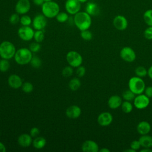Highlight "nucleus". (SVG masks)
Returning a JSON list of instances; mask_svg holds the SVG:
<instances>
[{
	"label": "nucleus",
	"instance_id": "nucleus-1",
	"mask_svg": "<svg viewBox=\"0 0 152 152\" xmlns=\"http://www.w3.org/2000/svg\"><path fill=\"white\" fill-rule=\"evenodd\" d=\"M74 22L80 31L87 30L91 25V15L86 11H79L74 15Z\"/></svg>",
	"mask_w": 152,
	"mask_h": 152
},
{
	"label": "nucleus",
	"instance_id": "nucleus-2",
	"mask_svg": "<svg viewBox=\"0 0 152 152\" xmlns=\"http://www.w3.org/2000/svg\"><path fill=\"white\" fill-rule=\"evenodd\" d=\"M59 10L60 8L58 4L52 1L45 2L42 5V14L46 18H52L56 17L59 12Z\"/></svg>",
	"mask_w": 152,
	"mask_h": 152
},
{
	"label": "nucleus",
	"instance_id": "nucleus-3",
	"mask_svg": "<svg viewBox=\"0 0 152 152\" xmlns=\"http://www.w3.org/2000/svg\"><path fill=\"white\" fill-rule=\"evenodd\" d=\"M32 57V52L26 48H22L16 50L14 56L15 61L21 65L30 63Z\"/></svg>",
	"mask_w": 152,
	"mask_h": 152
},
{
	"label": "nucleus",
	"instance_id": "nucleus-4",
	"mask_svg": "<svg viewBox=\"0 0 152 152\" xmlns=\"http://www.w3.org/2000/svg\"><path fill=\"white\" fill-rule=\"evenodd\" d=\"M15 52V47L11 42L4 41L0 44V56L2 59H10L14 56Z\"/></svg>",
	"mask_w": 152,
	"mask_h": 152
},
{
	"label": "nucleus",
	"instance_id": "nucleus-5",
	"mask_svg": "<svg viewBox=\"0 0 152 152\" xmlns=\"http://www.w3.org/2000/svg\"><path fill=\"white\" fill-rule=\"evenodd\" d=\"M129 89L134 94L138 95L142 94L145 90V84L142 78L139 77H132L128 81Z\"/></svg>",
	"mask_w": 152,
	"mask_h": 152
},
{
	"label": "nucleus",
	"instance_id": "nucleus-6",
	"mask_svg": "<svg viewBox=\"0 0 152 152\" xmlns=\"http://www.w3.org/2000/svg\"><path fill=\"white\" fill-rule=\"evenodd\" d=\"M66 59L68 64L74 68H77L82 64L83 57L77 51L71 50L66 55Z\"/></svg>",
	"mask_w": 152,
	"mask_h": 152
},
{
	"label": "nucleus",
	"instance_id": "nucleus-7",
	"mask_svg": "<svg viewBox=\"0 0 152 152\" xmlns=\"http://www.w3.org/2000/svg\"><path fill=\"white\" fill-rule=\"evenodd\" d=\"M34 31L30 26H24L20 27L18 30V35L21 39L24 41H30L34 36Z\"/></svg>",
	"mask_w": 152,
	"mask_h": 152
},
{
	"label": "nucleus",
	"instance_id": "nucleus-8",
	"mask_svg": "<svg viewBox=\"0 0 152 152\" xmlns=\"http://www.w3.org/2000/svg\"><path fill=\"white\" fill-rule=\"evenodd\" d=\"M120 56L124 61L128 62H132L136 58L135 51L129 46H125L122 48L120 51Z\"/></svg>",
	"mask_w": 152,
	"mask_h": 152
},
{
	"label": "nucleus",
	"instance_id": "nucleus-9",
	"mask_svg": "<svg viewBox=\"0 0 152 152\" xmlns=\"http://www.w3.org/2000/svg\"><path fill=\"white\" fill-rule=\"evenodd\" d=\"M150 103V98L145 94H140L135 96L134 99V105L138 109L146 108Z\"/></svg>",
	"mask_w": 152,
	"mask_h": 152
},
{
	"label": "nucleus",
	"instance_id": "nucleus-10",
	"mask_svg": "<svg viewBox=\"0 0 152 152\" xmlns=\"http://www.w3.org/2000/svg\"><path fill=\"white\" fill-rule=\"evenodd\" d=\"M65 7L68 14L75 15L80 10L81 2L78 0H66L65 3Z\"/></svg>",
	"mask_w": 152,
	"mask_h": 152
},
{
	"label": "nucleus",
	"instance_id": "nucleus-11",
	"mask_svg": "<svg viewBox=\"0 0 152 152\" xmlns=\"http://www.w3.org/2000/svg\"><path fill=\"white\" fill-rule=\"evenodd\" d=\"M31 8V4L29 0H18L15 5V10L18 14H26Z\"/></svg>",
	"mask_w": 152,
	"mask_h": 152
},
{
	"label": "nucleus",
	"instance_id": "nucleus-12",
	"mask_svg": "<svg viewBox=\"0 0 152 152\" xmlns=\"http://www.w3.org/2000/svg\"><path fill=\"white\" fill-rule=\"evenodd\" d=\"M32 24L36 30H43L47 24L46 17L43 14H37L34 17L32 21Z\"/></svg>",
	"mask_w": 152,
	"mask_h": 152
},
{
	"label": "nucleus",
	"instance_id": "nucleus-13",
	"mask_svg": "<svg viewBox=\"0 0 152 152\" xmlns=\"http://www.w3.org/2000/svg\"><path fill=\"white\" fill-rule=\"evenodd\" d=\"M113 24L117 30L122 31L127 28L128 22L125 17L122 15H118L113 18Z\"/></svg>",
	"mask_w": 152,
	"mask_h": 152
},
{
	"label": "nucleus",
	"instance_id": "nucleus-14",
	"mask_svg": "<svg viewBox=\"0 0 152 152\" xmlns=\"http://www.w3.org/2000/svg\"><path fill=\"white\" fill-rule=\"evenodd\" d=\"M112 121L113 116L112 114L108 112H102L97 117V122L102 126L109 125L112 123Z\"/></svg>",
	"mask_w": 152,
	"mask_h": 152
},
{
	"label": "nucleus",
	"instance_id": "nucleus-15",
	"mask_svg": "<svg viewBox=\"0 0 152 152\" xmlns=\"http://www.w3.org/2000/svg\"><path fill=\"white\" fill-rule=\"evenodd\" d=\"M81 149L84 152H97L99 151L98 144L93 140L85 141L82 144Z\"/></svg>",
	"mask_w": 152,
	"mask_h": 152
},
{
	"label": "nucleus",
	"instance_id": "nucleus-16",
	"mask_svg": "<svg viewBox=\"0 0 152 152\" xmlns=\"http://www.w3.org/2000/svg\"><path fill=\"white\" fill-rule=\"evenodd\" d=\"M81 108L77 105H71L66 110V115L70 119H77L81 115Z\"/></svg>",
	"mask_w": 152,
	"mask_h": 152
},
{
	"label": "nucleus",
	"instance_id": "nucleus-17",
	"mask_svg": "<svg viewBox=\"0 0 152 152\" xmlns=\"http://www.w3.org/2000/svg\"><path fill=\"white\" fill-rule=\"evenodd\" d=\"M8 83L10 87L14 89L20 88L23 85L22 79L17 74H12L10 75L8 79Z\"/></svg>",
	"mask_w": 152,
	"mask_h": 152
},
{
	"label": "nucleus",
	"instance_id": "nucleus-18",
	"mask_svg": "<svg viewBox=\"0 0 152 152\" xmlns=\"http://www.w3.org/2000/svg\"><path fill=\"white\" fill-rule=\"evenodd\" d=\"M17 141L20 146L28 147L32 144V137L28 134H22L18 137Z\"/></svg>",
	"mask_w": 152,
	"mask_h": 152
},
{
	"label": "nucleus",
	"instance_id": "nucleus-19",
	"mask_svg": "<svg viewBox=\"0 0 152 152\" xmlns=\"http://www.w3.org/2000/svg\"><path fill=\"white\" fill-rule=\"evenodd\" d=\"M122 103L121 97L118 95H113L110 96L107 102L109 107L112 109H116L120 107Z\"/></svg>",
	"mask_w": 152,
	"mask_h": 152
},
{
	"label": "nucleus",
	"instance_id": "nucleus-20",
	"mask_svg": "<svg viewBox=\"0 0 152 152\" xmlns=\"http://www.w3.org/2000/svg\"><path fill=\"white\" fill-rule=\"evenodd\" d=\"M137 130L141 135L148 134L151 130V125L147 121H141L137 125Z\"/></svg>",
	"mask_w": 152,
	"mask_h": 152
},
{
	"label": "nucleus",
	"instance_id": "nucleus-21",
	"mask_svg": "<svg viewBox=\"0 0 152 152\" xmlns=\"http://www.w3.org/2000/svg\"><path fill=\"white\" fill-rule=\"evenodd\" d=\"M86 12L90 15H97L100 12V8L97 4L94 2H88L86 7Z\"/></svg>",
	"mask_w": 152,
	"mask_h": 152
},
{
	"label": "nucleus",
	"instance_id": "nucleus-22",
	"mask_svg": "<svg viewBox=\"0 0 152 152\" xmlns=\"http://www.w3.org/2000/svg\"><path fill=\"white\" fill-rule=\"evenodd\" d=\"M139 141L143 148L152 147V137L148 135H142L139 138Z\"/></svg>",
	"mask_w": 152,
	"mask_h": 152
},
{
	"label": "nucleus",
	"instance_id": "nucleus-23",
	"mask_svg": "<svg viewBox=\"0 0 152 152\" xmlns=\"http://www.w3.org/2000/svg\"><path fill=\"white\" fill-rule=\"evenodd\" d=\"M46 144V139L43 137H36L32 142L33 146L36 149L43 148Z\"/></svg>",
	"mask_w": 152,
	"mask_h": 152
},
{
	"label": "nucleus",
	"instance_id": "nucleus-24",
	"mask_svg": "<svg viewBox=\"0 0 152 152\" xmlns=\"http://www.w3.org/2000/svg\"><path fill=\"white\" fill-rule=\"evenodd\" d=\"M68 86L72 91H77L81 86L80 80L77 78H73L69 81Z\"/></svg>",
	"mask_w": 152,
	"mask_h": 152
},
{
	"label": "nucleus",
	"instance_id": "nucleus-25",
	"mask_svg": "<svg viewBox=\"0 0 152 152\" xmlns=\"http://www.w3.org/2000/svg\"><path fill=\"white\" fill-rule=\"evenodd\" d=\"M143 18L145 23L148 26H152V9L147 10L144 12Z\"/></svg>",
	"mask_w": 152,
	"mask_h": 152
},
{
	"label": "nucleus",
	"instance_id": "nucleus-26",
	"mask_svg": "<svg viewBox=\"0 0 152 152\" xmlns=\"http://www.w3.org/2000/svg\"><path fill=\"white\" fill-rule=\"evenodd\" d=\"M135 94H134L131 90H126L122 93V97L126 101L131 102L134 100L135 97Z\"/></svg>",
	"mask_w": 152,
	"mask_h": 152
},
{
	"label": "nucleus",
	"instance_id": "nucleus-27",
	"mask_svg": "<svg viewBox=\"0 0 152 152\" xmlns=\"http://www.w3.org/2000/svg\"><path fill=\"white\" fill-rule=\"evenodd\" d=\"M121 106L122 110L125 113H129L131 112L133 109V106L129 101L125 100L124 102L122 103Z\"/></svg>",
	"mask_w": 152,
	"mask_h": 152
},
{
	"label": "nucleus",
	"instance_id": "nucleus-28",
	"mask_svg": "<svg viewBox=\"0 0 152 152\" xmlns=\"http://www.w3.org/2000/svg\"><path fill=\"white\" fill-rule=\"evenodd\" d=\"M135 73L137 77L142 78L148 75V70H147V69L142 66H139L136 68Z\"/></svg>",
	"mask_w": 152,
	"mask_h": 152
},
{
	"label": "nucleus",
	"instance_id": "nucleus-29",
	"mask_svg": "<svg viewBox=\"0 0 152 152\" xmlns=\"http://www.w3.org/2000/svg\"><path fill=\"white\" fill-rule=\"evenodd\" d=\"M33 38L36 42H42L45 39V33L43 30H38L34 31Z\"/></svg>",
	"mask_w": 152,
	"mask_h": 152
},
{
	"label": "nucleus",
	"instance_id": "nucleus-30",
	"mask_svg": "<svg viewBox=\"0 0 152 152\" xmlns=\"http://www.w3.org/2000/svg\"><path fill=\"white\" fill-rule=\"evenodd\" d=\"M10 67V64L8 59H2L0 60V71L5 72L7 71Z\"/></svg>",
	"mask_w": 152,
	"mask_h": 152
},
{
	"label": "nucleus",
	"instance_id": "nucleus-31",
	"mask_svg": "<svg viewBox=\"0 0 152 152\" xmlns=\"http://www.w3.org/2000/svg\"><path fill=\"white\" fill-rule=\"evenodd\" d=\"M20 22L22 26H29L31 24L32 20L30 16L24 14L21 16V17H20Z\"/></svg>",
	"mask_w": 152,
	"mask_h": 152
},
{
	"label": "nucleus",
	"instance_id": "nucleus-32",
	"mask_svg": "<svg viewBox=\"0 0 152 152\" xmlns=\"http://www.w3.org/2000/svg\"><path fill=\"white\" fill-rule=\"evenodd\" d=\"M31 66L34 68H39L42 66V60L37 56H34L32 57L31 61L30 62Z\"/></svg>",
	"mask_w": 152,
	"mask_h": 152
},
{
	"label": "nucleus",
	"instance_id": "nucleus-33",
	"mask_svg": "<svg viewBox=\"0 0 152 152\" xmlns=\"http://www.w3.org/2000/svg\"><path fill=\"white\" fill-rule=\"evenodd\" d=\"M56 19L59 23H65L68 20V14L65 12H59L56 16Z\"/></svg>",
	"mask_w": 152,
	"mask_h": 152
},
{
	"label": "nucleus",
	"instance_id": "nucleus-34",
	"mask_svg": "<svg viewBox=\"0 0 152 152\" xmlns=\"http://www.w3.org/2000/svg\"><path fill=\"white\" fill-rule=\"evenodd\" d=\"M80 36L81 38L85 40H90L93 38V34L88 29L81 31Z\"/></svg>",
	"mask_w": 152,
	"mask_h": 152
},
{
	"label": "nucleus",
	"instance_id": "nucleus-35",
	"mask_svg": "<svg viewBox=\"0 0 152 152\" xmlns=\"http://www.w3.org/2000/svg\"><path fill=\"white\" fill-rule=\"evenodd\" d=\"M22 90L26 93H30L33 90V86L30 82H25L23 83L21 86Z\"/></svg>",
	"mask_w": 152,
	"mask_h": 152
},
{
	"label": "nucleus",
	"instance_id": "nucleus-36",
	"mask_svg": "<svg viewBox=\"0 0 152 152\" xmlns=\"http://www.w3.org/2000/svg\"><path fill=\"white\" fill-rule=\"evenodd\" d=\"M73 74V68L71 66H66L62 71V74L65 77H71Z\"/></svg>",
	"mask_w": 152,
	"mask_h": 152
},
{
	"label": "nucleus",
	"instance_id": "nucleus-37",
	"mask_svg": "<svg viewBox=\"0 0 152 152\" xmlns=\"http://www.w3.org/2000/svg\"><path fill=\"white\" fill-rule=\"evenodd\" d=\"M41 48V46L38 42H33L29 45V49L33 52L36 53L40 50Z\"/></svg>",
	"mask_w": 152,
	"mask_h": 152
},
{
	"label": "nucleus",
	"instance_id": "nucleus-38",
	"mask_svg": "<svg viewBox=\"0 0 152 152\" xmlns=\"http://www.w3.org/2000/svg\"><path fill=\"white\" fill-rule=\"evenodd\" d=\"M20 18L19 17L18 14V13H14V14H12L10 16L9 21H10V23L11 24L14 25V24H17L20 21Z\"/></svg>",
	"mask_w": 152,
	"mask_h": 152
},
{
	"label": "nucleus",
	"instance_id": "nucleus-39",
	"mask_svg": "<svg viewBox=\"0 0 152 152\" xmlns=\"http://www.w3.org/2000/svg\"><path fill=\"white\" fill-rule=\"evenodd\" d=\"M144 36L148 40H152V26H148L144 31Z\"/></svg>",
	"mask_w": 152,
	"mask_h": 152
},
{
	"label": "nucleus",
	"instance_id": "nucleus-40",
	"mask_svg": "<svg viewBox=\"0 0 152 152\" xmlns=\"http://www.w3.org/2000/svg\"><path fill=\"white\" fill-rule=\"evenodd\" d=\"M141 144L139 141V140H134L133 141H132L130 144V148H132L133 150L137 151L138 150H139L141 148Z\"/></svg>",
	"mask_w": 152,
	"mask_h": 152
},
{
	"label": "nucleus",
	"instance_id": "nucleus-41",
	"mask_svg": "<svg viewBox=\"0 0 152 152\" xmlns=\"http://www.w3.org/2000/svg\"><path fill=\"white\" fill-rule=\"evenodd\" d=\"M86 71L85 67L83 66L80 65L78 67H77V71H76V74L78 77H82L85 75Z\"/></svg>",
	"mask_w": 152,
	"mask_h": 152
},
{
	"label": "nucleus",
	"instance_id": "nucleus-42",
	"mask_svg": "<svg viewBox=\"0 0 152 152\" xmlns=\"http://www.w3.org/2000/svg\"><path fill=\"white\" fill-rule=\"evenodd\" d=\"M40 134V130L37 127H33L30 131V135L34 138L37 137Z\"/></svg>",
	"mask_w": 152,
	"mask_h": 152
},
{
	"label": "nucleus",
	"instance_id": "nucleus-43",
	"mask_svg": "<svg viewBox=\"0 0 152 152\" xmlns=\"http://www.w3.org/2000/svg\"><path fill=\"white\" fill-rule=\"evenodd\" d=\"M145 94L149 98L152 97V86H148L145 88Z\"/></svg>",
	"mask_w": 152,
	"mask_h": 152
},
{
	"label": "nucleus",
	"instance_id": "nucleus-44",
	"mask_svg": "<svg viewBox=\"0 0 152 152\" xmlns=\"http://www.w3.org/2000/svg\"><path fill=\"white\" fill-rule=\"evenodd\" d=\"M34 4L37 6H42L43 4L45 2L43 0H33Z\"/></svg>",
	"mask_w": 152,
	"mask_h": 152
},
{
	"label": "nucleus",
	"instance_id": "nucleus-45",
	"mask_svg": "<svg viewBox=\"0 0 152 152\" xmlns=\"http://www.w3.org/2000/svg\"><path fill=\"white\" fill-rule=\"evenodd\" d=\"M6 151V147L5 145L0 142V152H5Z\"/></svg>",
	"mask_w": 152,
	"mask_h": 152
},
{
	"label": "nucleus",
	"instance_id": "nucleus-46",
	"mask_svg": "<svg viewBox=\"0 0 152 152\" xmlns=\"http://www.w3.org/2000/svg\"><path fill=\"white\" fill-rule=\"evenodd\" d=\"M148 75L151 79H152V65L148 69Z\"/></svg>",
	"mask_w": 152,
	"mask_h": 152
},
{
	"label": "nucleus",
	"instance_id": "nucleus-47",
	"mask_svg": "<svg viewBox=\"0 0 152 152\" xmlns=\"http://www.w3.org/2000/svg\"><path fill=\"white\" fill-rule=\"evenodd\" d=\"M152 150L151 149V148H143V149H142L140 152H151Z\"/></svg>",
	"mask_w": 152,
	"mask_h": 152
},
{
	"label": "nucleus",
	"instance_id": "nucleus-48",
	"mask_svg": "<svg viewBox=\"0 0 152 152\" xmlns=\"http://www.w3.org/2000/svg\"><path fill=\"white\" fill-rule=\"evenodd\" d=\"M99 151H100V152H110V150L107 148H102L100 150H99Z\"/></svg>",
	"mask_w": 152,
	"mask_h": 152
},
{
	"label": "nucleus",
	"instance_id": "nucleus-49",
	"mask_svg": "<svg viewBox=\"0 0 152 152\" xmlns=\"http://www.w3.org/2000/svg\"><path fill=\"white\" fill-rule=\"evenodd\" d=\"M124 151H125V152H135L136 151L134 150H133L132 148H129V149H126V150H124Z\"/></svg>",
	"mask_w": 152,
	"mask_h": 152
},
{
	"label": "nucleus",
	"instance_id": "nucleus-50",
	"mask_svg": "<svg viewBox=\"0 0 152 152\" xmlns=\"http://www.w3.org/2000/svg\"><path fill=\"white\" fill-rule=\"evenodd\" d=\"M78 1H79V2H81V3H85V2H86L88 0H78Z\"/></svg>",
	"mask_w": 152,
	"mask_h": 152
},
{
	"label": "nucleus",
	"instance_id": "nucleus-51",
	"mask_svg": "<svg viewBox=\"0 0 152 152\" xmlns=\"http://www.w3.org/2000/svg\"><path fill=\"white\" fill-rule=\"evenodd\" d=\"M43 1H44V2H48V1H50L52 0H43Z\"/></svg>",
	"mask_w": 152,
	"mask_h": 152
},
{
	"label": "nucleus",
	"instance_id": "nucleus-52",
	"mask_svg": "<svg viewBox=\"0 0 152 152\" xmlns=\"http://www.w3.org/2000/svg\"><path fill=\"white\" fill-rule=\"evenodd\" d=\"M0 135H1V132H0Z\"/></svg>",
	"mask_w": 152,
	"mask_h": 152
}]
</instances>
